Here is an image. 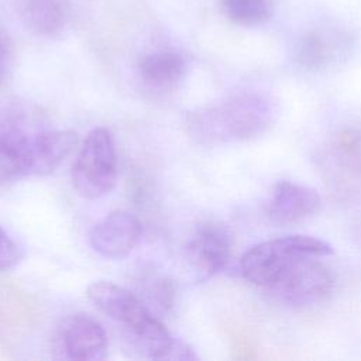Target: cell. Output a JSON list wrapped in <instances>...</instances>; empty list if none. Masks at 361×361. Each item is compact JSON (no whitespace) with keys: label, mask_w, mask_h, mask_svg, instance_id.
<instances>
[{"label":"cell","mask_w":361,"mask_h":361,"mask_svg":"<svg viewBox=\"0 0 361 361\" xmlns=\"http://www.w3.org/2000/svg\"><path fill=\"white\" fill-rule=\"evenodd\" d=\"M355 35L340 24H320L300 35L295 45L293 62L314 73L333 71L344 65L355 49Z\"/></svg>","instance_id":"5"},{"label":"cell","mask_w":361,"mask_h":361,"mask_svg":"<svg viewBox=\"0 0 361 361\" xmlns=\"http://www.w3.org/2000/svg\"><path fill=\"white\" fill-rule=\"evenodd\" d=\"M78 142L72 130H38L31 141L28 157V176L52 173L71 154Z\"/></svg>","instance_id":"13"},{"label":"cell","mask_w":361,"mask_h":361,"mask_svg":"<svg viewBox=\"0 0 361 361\" xmlns=\"http://www.w3.org/2000/svg\"><path fill=\"white\" fill-rule=\"evenodd\" d=\"M357 228H358V230H357L355 235H357V238H358V241H360V244H361V224H360Z\"/></svg>","instance_id":"19"},{"label":"cell","mask_w":361,"mask_h":361,"mask_svg":"<svg viewBox=\"0 0 361 361\" xmlns=\"http://www.w3.org/2000/svg\"><path fill=\"white\" fill-rule=\"evenodd\" d=\"M188 73V59L175 48H157L144 52L137 61V76L144 89L155 94L171 93Z\"/></svg>","instance_id":"10"},{"label":"cell","mask_w":361,"mask_h":361,"mask_svg":"<svg viewBox=\"0 0 361 361\" xmlns=\"http://www.w3.org/2000/svg\"><path fill=\"white\" fill-rule=\"evenodd\" d=\"M333 247L312 235H285L250 247L240 259L243 276L278 302L309 307L334 292V275L323 258Z\"/></svg>","instance_id":"1"},{"label":"cell","mask_w":361,"mask_h":361,"mask_svg":"<svg viewBox=\"0 0 361 361\" xmlns=\"http://www.w3.org/2000/svg\"><path fill=\"white\" fill-rule=\"evenodd\" d=\"M20 16L24 25L41 37H56L65 27L63 8L58 0H21Z\"/></svg>","instance_id":"14"},{"label":"cell","mask_w":361,"mask_h":361,"mask_svg":"<svg viewBox=\"0 0 361 361\" xmlns=\"http://www.w3.org/2000/svg\"><path fill=\"white\" fill-rule=\"evenodd\" d=\"M320 207L322 197L314 189L292 180H279L265 203V213L274 223L295 224L314 216Z\"/></svg>","instance_id":"11"},{"label":"cell","mask_w":361,"mask_h":361,"mask_svg":"<svg viewBox=\"0 0 361 361\" xmlns=\"http://www.w3.org/2000/svg\"><path fill=\"white\" fill-rule=\"evenodd\" d=\"M59 357L76 361H100L107 355V336L103 326L85 313L63 317L55 333Z\"/></svg>","instance_id":"8"},{"label":"cell","mask_w":361,"mask_h":361,"mask_svg":"<svg viewBox=\"0 0 361 361\" xmlns=\"http://www.w3.org/2000/svg\"><path fill=\"white\" fill-rule=\"evenodd\" d=\"M275 114V106L267 96L244 92L190 113L188 130L197 142L206 145L247 141L267 133Z\"/></svg>","instance_id":"3"},{"label":"cell","mask_w":361,"mask_h":361,"mask_svg":"<svg viewBox=\"0 0 361 361\" xmlns=\"http://www.w3.org/2000/svg\"><path fill=\"white\" fill-rule=\"evenodd\" d=\"M90 302L123 324L145 355L155 360H195L193 350L176 341L164 323L133 292L109 281H96L86 290Z\"/></svg>","instance_id":"2"},{"label":"cell","mask_w":361,"mask_h":361,"mask_svg":"<svg viewBox=\"0 0 361 361\" xmlns=\"http://www.w3.org/2000/svg\"><path fill=\"white\" fill-rule=\"evenodd\" d=\"M231 254V235L228 230L214 221L196 227L185 245V261L197 282L210 279L228 262Z\"/></svg>","instance_id":"7"},{"label":"cell","mask_w":361,"mask_h":361,"mask_svg":"<svg viewBox=\"0 0 361 361\" xmlns=\"http://www.w3.org/2000/svg\"><path fill=\"white\" fill-rule=\"evenodd\" d=\"M147 293L149 295V298L155 303V306L159 307L161 310H166L172 306L175 290L171 285V281H168L165 278L152 279V283L148 286Z\"/></svg>","instance_id":"17"},{"label":"cell","mask_w":361,"mask_h":361,"mask_svg":"<svg viewBox=\"0 0 361 361\" xmlns=\"http://www.w3.org/2000/svg\"><path fill=\"white\" fill-rule=\"evenodd\" d=\"M28 111L17 102L0 106V182L28 176V157L32 137Z\"/></svg>","instance_id":"6"},{"label":"cell","mask_w":361,"mask_h":361,"mask_svg":"<svg viewBox=\"0 0 361 361\" xmlns=\"http://www.w3.org/2000/svg\"><path fill=\"white\" fill-rule=\"evenodd\" d=\"M24 258V248L0 226V271L14 268Z\"/></svg>","instance_id":"16"},{"label":"cell","mask_w":361,"mask_h":361,"mask_svg":"<svg viewBox=\"0 0 361 361\" xmlns=\"http://www.w3.org/2000/svg\"><path fill=\"white\" fill-rule=\"evenodd\" d=\"M223 16L241 27L267 23L274 14V0H219Z\"/></svg>","instance_id":"15"},{"label":"cell","mask_w":361,"mask_h":361,"mask_svg":"<svg viewBox=\"0 0 361 361\" xmlns=\"http://www.w3.org/2000/svg\"><path fill=\"white\" fill-rule=\"evenodd\" d=\"M71 178L75 190L86 199H99L113 190L117 179V154L107 128L97 127L86 135Z\"/></svg>","instance_id":"4"},{"label":"cell","mask_w":361,"mask_h":361,"mask_svg":"<svg viewBox=\"0 0 361 361\" xmlns=\"http://www.w3.org/2000/svg\"><path fill=\"white\" fill-rule=\"evenodd\" d=\"M13 63V42L4 28L0 27V85L4 82Z\"/></svg>","instance_id":"18"},{"label":"cell","mask_w":361,"mask_h":361,"mask_svg":"<svg viewBox=\"0 0 361 361\" xmlns=\"http://www.w3.org/2000/svg\"><path fill=\"white\" fill-rule=\"evenodd\" d=\"M142 233L140 219L126 210H116L100 219L89 231V243L106 259H123L137 245Z\"/></svg>","instance_id":"9"},{"label":"cell","mask_w":361,"mask_h":361,"mask_svg":"<svg viewBox=\"0 0 361 361\" xmlns=\"http://www.w3.org/2000/svg\"><path fill=\"white\" fill-rule=\"evenodd\" d=\"M322 166L334 183L347 185L361 178V126H348L336 133L322 154Z\"/></svg>","instance_id":"12"}]
</instances>
